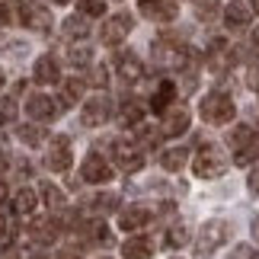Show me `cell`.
Masks as SVG:
<instances>
[{"instance_id": "obj_1", "label": "cell", "mask_w": 259, "mask_h": 259, "mask_svg": "<svg viewBox=\"0 0 259 259\" xmlns=\"http://www.w3.org/2000/svg\"><path fill=\"white\" fill-rule=\"evenodd\" d=\"M224 170H227V160H224V154H221L218 144H202L195 151L192 173L198 179H218V176H224Z\"/></svg>"}, {"instance_id": "obj_40", "label": "cell", "mask_w": 259, "mask_h": 259, "mask_svg": "<svg viewBox=\"0 0 259 259\" xmlns=\"http://www.w3.org/2000/svg\"><path fill=\"white\" fill-rule=\"evenodd\" d=\"M7 195H10V189H7V183H0V205L7 202Z\"/></svg>"}, {"instance_id": "obj_28", "label": "cell", "mask_w": 259, "mask_h": 259, "mask_svg": "<svg viewBox=\"0 0 259 259\" xmlns=\"http://www.w3.org/2000/svg\"><path fill=\"white\" fill-rule=\"evenodd\" d=\"M80 96H83V80H77V77H74V80H67V83L61 87V106L71 109V106L80 103Z\"/></svg>"}, {"instance_id": "obj_25", "label": "cell", "mask_w": 259, "mask_h": 259, "mask_svg": "<svg viewBox=\"0 0 259 259\" xmlns=\"http://www.w3.org/2000/svg\"><path fill=\"white\" fill-rule=\"evenodd\" d=\"M42 198H45V205L52 208V211H64V205H67L64 192L55 183H42Z\"/></svg>"}, {"instance_id": "obj_26", "label": "cell", "mask_w": 259, "mask_h": 259, "mask_svg": "<svg viewBox=\"0 0 259 259\" xmlns=\"http://www.w3.org/2000/svg\"><path fill=\"white\" fill-rule=\"evenodd\" d=\"M141 118H144V106L135 103V99H128V103L118 109V122L122 125H141Z\"/></svg>"}, {"instance_id": "obj_21", "label": "cell", "mask_w": 259, "mask_h": 259, "mask_svg": "<svg viewBox=\"0 0 259 259\" xmlns=\"http://www.w3.org/2000/svg\"><path fill=\"white\" fill-rule=\"evenodd\" d=\"M173 99H176V87L170 80H163L160 87H157V93L151 96V109H154V112H166Z\"/></svg>"}, {"instance_id": "obj_10", "label": "cell", "mask_w": 259, "mask_h": 259, "mask_svg": "<svg viewBox=\"0 0 259 259\" xmlns=\"http://www.w3.org/2000/svg\"><path fill=\"white\" fill-rule=\"evenodd\" d=\"M115 71H118V77H122L125 83H138L144 77V64H141V58L135 52H122L115 58Z\"/></svg>"}, {"instance_id": "obj_33", "label": "cell", "mask_w": 259, "mask_h": 259, "mask_svg": "<svg viewBox=\"0 0 259 259\" xmlns=\"http://www.w3.org/2000/svg\"><path fill=\"white\" fill-rule=\"evenodd\" d=\"M13 118H16V99L13 96L0 99V125H10Z\"/></svg>"}, {"instance_id": "obj_45", "label": "cell", "mask_w": 259, "mask_h": 259, "mask_svg": "<svg viewBox=\"0 0 259 259\" xmlns=\"http://www.w3.org/2000/svg\"><path fill=\"white\" fill-rule=\"evenodd\" d=\"M253 45L259 48V29H256V32H253Z\"/></svg>"}, {"instance_id": "obj_38", "label": "cell", "mask_w": 259, "mask_h": 259, "mask_svg": "<svg viewBox=\"0 0 259 259\" xmlns=\"http://www.w3.org/2000/svg\"><path fill=\"white\" fill-rule=\"evenodd\" d=\"M90 80H93L96 87H106V71H103V67H96V71L90 74Z\"/></svg>"}, {"instance_id": "obj_34", "label": "cell", "mask_w": 259, "mask_h": 259, "mask_svg": "<svg viewBox=\"0 0 259 259\" xmlns=\"http://www.w3.org/2000/svg\"><path fill=\"white\" fill-rule=\"evenodd\" d=\"M80 13L83 16H103L106 13V0H80Z\"/></svg>"}, {"instance_id": "obj_49", "label": "cell", "mask_w": 259, "mask_h": 259, "mask_svg": "<svg viewBox=\"0 0 259 259\" xmlns=\"http://www.w3.org/2000/svg\"><path fill=\"white\" fill-rule=\"evenodd\" d=\"M58 4H71V0H58Z\"/></svg>"}, {"instance_id": "obj_27", "label": "cell", "mask_w": 259, "mask_h": 259, "mask_svg": "<svg viewBox=\"0 0 259 259\" xmlns=\"http://www.w3.org/2000/svg\"><path fill=\"white\" fill-rule=\"evenodd\" d=\"M16 138L23 144H29V147H38V144L45 141V128L42 125H19L16 128Z\"/></svg>"}, {"instance_id": "obj_36", "label": "cell", "mask_w": 259, "mask_h": 259, "mask_svg": "<svg viewBox=\"0 0 259 259\" xmlns=\"http://www.w3.org/2000/svg\"><path fill=\"white\" fill-rule=\"evenodd\" d=\"M16 237V227H13V221H7V218H0V250L4 246H10V240Z\"/></svg>"}, {"instance_id": "obj_12", "label": "cell", "mask_w": 259, "mask_h": 259, "mask_svg": "<svg viewBox=\"0 0 259 259\" xmlns=\"http://www.w3.org/2000/svg\"><path fill=\"white\" fill-rule=\"evenodd\" d=\"M176 4L173 0H141V16L154 19V23H170V19H176Z\"/></svg>"}, {"instance_id": "obj_7", "label": "cell", "mask_w": 259, "mask_h": 259, "mask_svg": "<svg viewBox=\"0 0 259 259\" xmlns=\"http://www.w3.org/2000/svg\"><path fill=\"white\" fill-rule=\"evenodd\" d=\"M45 163H48V170H55V173L71 170V141H67L64 135H61V138H55V141L48 144Z\"/></svg>"}, {"instance_id": "obj_42", "label": "cell", "mask_w": 259, "mask_h": 259, "mask_svg": "<svg viewBox=\"0 0 259 259\" xmlns=\"http://www.w3.org/2000/svg\"><path fill=\"white\" fill-rule=\"evenodd\" d=\"M253 240H259V214H256V221H253Z\"/></svg>"}, {"instance_id": "obj_17", "label": "cell", "mask_w": 259, "mask_h": 259, "mask_svg": "<svg viewBox=\"0 0 259 259\" xmlns=\"http://www.w3.org/2000/svg\"><path fill=\"white\" fill-rule=\"evenodd\" d=\"M23 26H29L32 32H48L52 29V13L42 7H29L26 4V19H23Z\"/></svg>"}, {"instance_id": "obj_20", "label": "cell", "mask_w": 259, "mask_h": 259, "mask_svg": "<svg viewBox=\"0 0 259 259\" xmlns=\"http://www.w3.org/2000/svg\"><path fill=\"white\" fill-rule=\"evenodd\" d=\"M32 74H35L38 83H58V77H61V74H58V64H55L52 55H42V58H38Z\"/></svg>"}, {"instance_id": "obj_47", "label": "cell", "mask_w": 259, "mask_h": 259, "mask_svg": "<svg viewBox=\"0 0 259 259\" xmlns=\"http://www.w3.org/2000/svg\"><path fill=\"white\" fill-rule=\"evenodd\" d=\"M4 80H7V77H4V67H0V87H4Z\"/></svg>"}, {"instance_id": "obj_29", "label": "cell", "mask_w": 259, "mask_h": 259, "mask_svg": "<svg viewBox=\"0 0 259 259\" xmlns=\"http://www.w3.org/2000/svg\"><path fill=\"white\" fill-rule=\"evenodd\" d=\"M87 32H90V23H87L83 13L64 19V35H67V38H87Z\"/></svg>"}, {"instance_id": "obj_46", "label": "cell", "mask_w": 259, "mask_h": 259, "mask_svg": "<svg viewBox=\"0 0 259 259\" xmlns=\"http://www.w3.org/2000/svg\"><path fill=\"white\" fill-rule=\"evenodd\" d=\"M250 7H253V10H256V13H259V0H250Z\"/></svg>"}, {"instance_id": "obj_15", "label": "cell", "mask_w": 259, "mask_h": 259, "mask_svg": "<svg viewBox=\"0 0 259 259\" xmlns=\"http://www.w3.org/2000/svg\"><path fill=\"white\" fill-rule=\"evenodd\" d=\"M122 256L125 259H151L154 256V243L147 237H128L122 243Z\"/></svg>"}, {"instance_id": "obj_2", "label": "cell", "mask_w": 259, "mask_h": 259, "mask_svg": "<svg viewBox=\"0 0 259 259\" xmlns=\"http://www.w3.org/2000/svg\"><path fill=\"white\" fill-rule=\"evenodd\" d=\"M198 115H202L208 125H227V122L237 115V109H234V99L218 90V93H208V96L202 99V106H198Z\"/></svg>"}, {"instance_id": "obj_5", "label": "cell", "mask_w": 259, "mask_h": 259, "mask_svg": "<svg viewBox=\"0 0 259 259\" xmlns=\"http://www.w3.org/2000/svg\"><path fill=\"white\" fill-rule=\"evenodd\" d=\"M227 224L224 221H205L202 224V231H198V237H195V246H198V256L202 259H208L218 246H221L224 240H227Z\"/></svg>"}, {"instance_id": "obj_9", "label": "cell", "mask_w": 259, "mask_h": 259, "mask_svg": "<svg viewBox=\"0 0 259 259\" xmlns=\"http://www.w3.org/2000/svg\"><path fill=\"white\" fill-rule=\"evenodd\" d=\"M26 112H29V118H35V122H52L58 115V103L45 93H32L29 103H26Z\"/></svg>"}, {"instance_id": "obj_14", "label": "cell", "mask_w": 259, "mask_h": 259, "mask_svg": "<svg viewBox=\"0 0 259 259\" xmlns=\"http://www.w3.org/2000/svg\"><path fill=\"white\" fill-rule=\"evenodd\" d=\"M163 115H166L163 118V135L166 138H179L189 128V112L186 109H166Z\"/></svg>"}, {"instance_id": "obj_13", "label": "cell", "mask_w": 259, "mask_h": 259, "mask_svg": "<svg viewBox=\"0 0 259 259\" xmlns=\"http://www.w3.org/2000/svg\"><path fill=\"white\" fill-rule=\"evenodd\" d=\"M128 32H132V16H128V13H118V16H112L103 26V42L106 45H118V42H125Z\"/></svg>"}, {"instance_id": "obj_39", "label": "cell", "mask_w": 259, "mask_h": 259, "mask_svg": "<svg viewBox=\"0 0 259 259\" xmlns=\"http://www.w3.org/2000/svg\"><path fill=\"white\" fill-rule=\"evenodd\" d=\"M0 259H19V250L16 246H7V250H0Z\"/></svg>"}, {"instance_id": "obj_32", "label": "cell", "mask_w": 259, "mask_h": 259, "mask_svg": "<svg viewBox=\"0 0 259 259\" xmlns=\"http://www.w3.org/2000/svg\"><path fill=\"white\" fill-rule=\"evenodd\" d=\"M90 61H93V48L90 45H74L71 48V64L74 67H87Z\"/></svg>"}, {"instance_id": "obj_24", "label": "cell", "mask_w": 259, "mask_h": 259, "mask_svg": "<svg viewBox=\"0 0 259 259\" xmlns=\"http://www.w3.org/2000/svg\"><path fill=\"white\" fill-rule=\"evenodd\" d=\"M29 237L38 243H52L58 237V227H55V221H32L29 224Z\"/></svg>"}, {"instance_id": "obj_23", "label": "cell", "mask_w": 259, "mask_h": 259, "mask_svg": "<svg viewBox=\"0 0 259 259\" xmlns=\"http://www.w3.org/2000/svg\"><path fill=\"white\" fill-rule=\"evenodd\" d=\"M186 160H189V151H186V147H173V151H163L160 154V166H163V170H170V173L183 170Z\"/></svg>"}, {"instance_id": "obj_48", "label": "cell", "mask_w": 259, "mask_h": 259, "mask_svg": "<svg viewBox=\"0 0 259 259\" xmlns=\"http://www.w3.org/2000/svg\"><path fill=\"white\" fill-rule=\"evenodd\" d=\"M246 259H259V253H253V250H250V256H246Z\"/></svg>"}, {"instance_id": "obj_6", "label": "cell", "mask_w": 259, "mask_h": 259, "mask_svg": "<svg viewBox=\"0 0 259 259\" xmlns=\"http://www.w3.org/2000/svg\"><path fill=\"white\" fill-rule=\"evenodd\" d=\"M80 176L87 179V183H109V179L115 176V170L109 166V160L103 154H87L83 157V170H80Z\"/></svg>"}, {"instance_id": "obj_35", "label": "cell", "mask_w": 259, "mask_h": 259, "mask_svg": "<svg viewBox=\"0 0 259 259\" xmlns=\"http://www.w3.org/2000/svg\"><path fill=\"white\" fill-rule=\"evenodd\" d=\"M218 4H221V0H195V13L202 19H211L218 13Z\"/></svg>"}, {"instance_id": "obj_22", "label": "cell", "mask_w": 259, "mask_h": 259, "mask_svg": "<svg viewBox=\"0 0 259 259\" xmlns=\"http://www.w3.org/2000/svg\"><path fill=\"white\" fill-rule=\"evenodd\" d=\"M38 208V195L32 192V189H19V192L13 195V211L16 214H32Z\"/></svg>"}, {"instance_id": "obj_30", "label": "cell", "mask_w": 259, "mask_h": 259, "mask_svg": "<svg viewBox=\"0 0 259 259\" xmlns=\"http://www.w3.org/2000/svg\"><path fill=\"white\" fill-rule=\"evenodd\" d=\"M90 208H93V214H109V211H118V195L112 192H99L93 202H90Z\"/></svg>"}, {"instance_id": "obj_43", "label": "cell", "mask_w": 259, "mask_h": 259, "mask_svg": "<svg viewBox=\"0 0 259 259\" xmlns=\"http://www.w3.org/2000/svg\"><path fill=\"white\" fill-rule=\"evenodd\" d=\"M4 166H7V154L0 151V170H4Z\"/></svg>"}, {"instance_id": "obj_11", "label": "cell", "mask_w": 259, "mask_h": 259, "mask_svg": "<svg viewBox=\"0 0 259 259\" xmlns=\"http://www.w3.org/2000/svg\"><path fill=\"white\" fill-rule=\"evenodd\" d=\"M109 112H112V103H109V96H93L83 103V125H103L109 122Z\"/></svg>"}, {"instance_id": "obj_31", "label": "cell", "mask_w": 259, "mask_h": 259, "mask_svg": "<svg viewBox=\"0 0 259 259\" xmlns=\"http://www.w3.org/2000/svg\"><path fill=\"white\" fill-rule=\"evenodd\" d=\"M163 240H166V246H170V250H179V246H186V243H189V231L176 224V227H170V231H166Z\"/></svg>"}, {"instance_id": "obj_37", "label": "cell", "mask_w": 259, "mask_h": 259, "mask_svg": "<svg viewBox=\"0 0 259 259\" xmlns=\"http://www.w3.org/2000/svg\"><path fill=\"white\" fill-rule=\"evenodd\" d=\"M246 186H250V192H253V195H259V166H256V170L250 173V179H246Z\"/></svg>"}, {"instance_id": "obj_41", "label": "cell", "mask_w": 259, "mask_h": 259, "mask_svg": "<svg viewBox=\"0 0 259 259\" xmlns=\"http://www.w3.org/2000/svg\"><path fill=\"white\" fill-rule=\"evenodd\" d=\"M55 259H80V256H77V253H67V250H61V253H58Z\"/></svg>"}, {"instance_id": "obj_19", "label": "cell", "mask_w": 259, "mask_h": 259, "mask_svg": "<svg viewBox=\"0 0 259 259\" xmlns=\"http://www.w3.org/2000/svg\"><path fill=\"white\" fill-rule=\"evenodd\" d=\"M253 160H259V135H253L250 141H243V144L234 147V163L237 166H246Z\"/></svg>"}, {"instance_id": "obj_3", "label": "cell", "mask_w": 259, "mask_h": 259, "mask_svg": "<svg viewBox=\"0 0 259 259\" xmlns=\"http://www.w3.org/2000/svg\"><path fill=\"white\" fill-rule=\"evenodd\" d=\"M173 211V205L170 202H160V205H132V208H125L122 214H118V227L122 231H141L144 224H151L157 214H170Z\"/></svg>"}, {"instance_id": "obj_44", "label": "cell", "mask_w": 259, "mask_h": 259, "mask_svg": "<svg viewBox=\"0 0 259 259\" xmlns=\"http://www.w3.org/2000/svg\"><path fill=\"white\" fill-rule=\"evenodd\" d=\"M29 259H48L45 253H32V256H29Z\"/></svg>"}, {"instance_id": "obj_18", "label": "cell", "mask_w": 259, "mask_h": 259, "mask_svg": "<svg viewBox=\"0 0 259 259\" xmlns=\"http://www.w3.org/2000/svg\"><path fill=\"white\" fill-rule=\"evenodd\" d=\"M23 19H26V4H19V0H4L0 4V23L23 26Z\"/></svg>"}, {"instance_id": "obj_8", "label": "cell", "mask_w": 259, "mask_h": 259, "mask_svg": "<svg viewBox=\"0 0 259 259\" xmlns=\"http://www.w3.org/2000/svg\"><path fill=\"white\" fill-rule=\"evenodd\" d=\"M112 154H115L118 170L135 173V170H141V166H144V154L138 151L132 141H115V144H112Z\"/></svg>"}, {"instance_id": "obj_16", "label": "cell", "mask_w": 259, "mask_h": 259, "mask_svg": "<svg viewBox=\"0 0 259 259\" xmlns=\"http://www.w3.org/2000/svg\"><path fill=\"white\" fill-rule=\"evenodd\" d=\"M224 23L231 29H243L250 23V7H246L243 0H231V4L224 7Z\"/></svg>"}, {"instance_id": "obj_4", "label": "cell", "mask_w": 259, "mask_h": 259, "mask_svg": "<svg viewBox=\"0 0 259 259\" xmlns=\"http://www.w3.org/2000/svg\"><path fill=\"white\" fill-rule=\"evenodd\" d=\"M154 61L160 67H170V71H183L189 64V52L173 38H157L154 42Z\"/></svg>"}]
</instances>
